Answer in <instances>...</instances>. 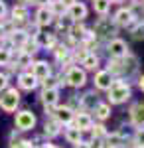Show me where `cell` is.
<instances>
[{
  "label": "cell",
  "instance_id": "obj_13",
  "mask_svg": "<svg viewBox=\"0 0 144 148\" xmlns=\"http://www.w3.org/2000/svg\"><path fill=\"white\" fill-rule=\"evenodd\" d=\"M73 121H75V128L77 130H91V126H93V119H91V114L87 113H77L73 116Z\"/></svg>",
  "mask_w": 144,
  "mask_h": 148
},
{
  "label": "cell",
  "instance_id": "obj_4",
  "mask_svg": "<svg viewBox=\"0 0 144 148\" xmlns=\"http://www.w3.org/2000/svg\"><path fill=\"white\" fill-rule=\"evenodd\" d=\"M93 32L97 36H101V38H111V36L117 34V24L111 22L109 18H99L95 28H93Z\"/></svg>",
  "mask_w": 144,
  "mask_h": 148
},
{
  "label": "cell",
  "instance_id": "obj_32",
  "mask_svg": "<svg viewBox=\"0 0 144 148\" xmlns=\"http://www.w3.org/2000/svg\"><path fill=\"white\" fill-rule=\"evenodd\" d=\"M53 53H56L57 61H63V59H67V57H69V49H67V46H56Z\"/></svg>",
  "mask_w": 144,
  "mask_h": 148
},
{
  "label": "cell",
  "instance_id": "obj_14",
  "mask_svg": "<svg viewBox=\"0 0 144 148\" xmlns=\"http://www.w3.org/2000/svg\"><path fill=\"white\" fill-rule=\"evenodd\" d=\"M38 83H40V81L36 79L32 73H20V75H18V85H20V89L32 91V89L38 87Z\"/></svg>",
  "mask_w": 144,
  "mask_h": 148
},
{
  "label": "cell",
  "instance_id": "obj_26",
  "mask_svg": "<svg viewBox=\"0 0 144 148\" xmlns=\"http://www.w3.org/2000/svg\"><path fill=\"white\" fill-rule=\"evenodd\" d=\"M73 20L69 18V16H61V18H57V32H69L71 28H73Z\"/></svg>",
  "mask_w": 144,
  "mask_h": 148
},
{
  "label": "cell",
  "instance_id": "obj_38",
  "mask_svg": "<svg viewBox=\"0 0 144 148\" xmlns=\"http://www.w3.org/2000/svg\"><path fill=\"white\" fill-rule=\"evenodd\" d=\"M8 87V75L6 73H0V91Z\"/></svg>",
  "mask_w": 144,
  "mask_h": 148
},
{
  "label": "cell",
  "instance_id": "obj_31",
  "mask_svg": "<svg viewBox=\"0 0 144 148\" xmlns=\"http://www.w3.org/2000/svg\"><path fill=\"white\" fill-rule=\"evenodd\" d=\"M91 132H93V138H95V140H99V138H105V136H107V128H105L103 125L91 126Z\"/></svg>",
  "mask_w": 144,
  "mask_h": 148
},
{
  "label": "cell",
  "instance_id": "obj_6",
  "mask_svg": "<svg viewBox=\"0 0 144 148\" xmlns=\"http://www.w3.org/2000/svg\"><path fill=\"white\" fill-rule=\"evenodd\" d=\"M107 49H109V53H111L112 59H122V57L128 56V46H126V42H122L119 38L111 40L109 46H107Z\"/></svg>",
  "mask_w": 144,
  "mask_h": 148
},
{
  "label": "cell",
  "instance_id": "obj_11",
  "mask_svg": "<svg viewBox=\"0 0 144 148\" xmlns=\"http://www.w3.org/2000/svg\"><path fill=\"white\" fill-rule=\"evenodd\" d=\"M112 85V75L109 71H97L95 75V87L97 89H103V91H109Z\"/></svg>",
  "mask_w": 144,
  "mask_h": 148
},
{
  "label": "cell",
  "instance_id": "obj_8",
  "mask_svg": "<svg viewBox=\"0 0 144 148\" xmlns=\"http://www.w3.org/2000/svg\"><path fill=\"white\" fill-rule=\"evenodd\" d=\"M51 116H53V121H57L59 125H71L75 114H73V111L69 107H56Z\"/></svg>",
  "mask_w": 144,
  "mask_h": 148
},
{
  "label": "cell",
  "instance_id": "obj_22",
  "mask_svg": "<svg viewBox=\"0 0 144 148\" xmlns=\"http://www.w3.org/2000/svg\"><path fill=\"white\" fill-rule=\"evenodd\" d=\"M12 20H14V22H26V20H28V8H26L24 4L14 6V10H12Z\"/></svg>",
  "mask_w": 144,
  "mask_h": 148
},
{
  "label": "cell",
  "instance_id": "obj_42",
  "mask_svg": "<svg viewBox=\"0 0 144 148\" xmlns=\"http://www.w3.org/2000/svg\"><path fill=\"white\" fill-rule=\"evenodd\" d=\"M75 148H89V142H83V140H81L79 144H75Z\"/></svg>",
  "mask_w": 144,
  "mask_h": 148
},
{
  "label": "cell",
  "instance_id": "obj_27",
  "mask_svg": "<svg viewBox=\"0 0 144 148\" xmlns=\"http://www.w3.org/2000/svg\"><path fill=\"white\" fill-rule=\"evenodd\" d=\"M93 8H95L97 14L105 16L107 12L111 10V2H109V0H93Z\"/></svg>",
  "mask_w": 144,
  "mask_h": 148
},
{
  "label": "cell",
  "instance_id": "obj_3",
  "mask_svg": "<svg viewBox=\"0 0 144 148\" xmlns=\"http://www.w3.org/2000/svg\"><path fill=\"white\" fill-rule=\"evenodd\" d=\"M65 83H69L71 87H83L85 83H87V73H85V69L81 67H71L69 71L65 73Z\"/></svg>",
  "mask_w": 144,
  "mask_h": 148
},
{
  "label": "cell",
  "instance_id": "obj_28",
  "mask_svg": "<svg viewBox=\"0 0 144 148\" xmlns=\"http://www.w3.org/2000/svg\"><path fill=\"white\" fill-rule=\"evenodd\" d=\"M107 144H109V146H112V148H121L122 144H124V140H122V136L121 134H119V132H112V134H109V132H107Z\"/></svg>",
  "mask_w": 144,
  "mask_h": 148
},
{
  "label": "cell",
  "instance_id": "obj_33",
  "mask_svg": "<svg viewBox=\"0 0 144 148\" xmlns=\"http://www.w3.org/2000/svg\"><path fill=\"white\" fill-rule=\"evenodd\" d=\"M38 49H40V47H38V44H36V40H32V42L28 40V42L22 46V51H24V53H28V56H34Z\"/></svg>",
  "mask_w": 144,
  "mask_h": 148
},
{
  "label": "cell",
  "instance_id": "obj_16",
  "mask_svg": "<svg viewBox=\"0 0 144 148\" xmlns=\"http://www.w3.org/2000/svg\"><path fill=\"white\" fill-rule=\"evenodd\" d=\"M34 40H36L38 47H45V49L56 47V36H53V34H42V32H40Z\"/></svg>",
  "mask_w": 144,
  "mask_h": 148
},
{
  "label": "cell",
  "instance_id": "obj_2",
  "mask_svg": "<svg viewBox=\"0 0 144 148\" xmlns=\"http://www.w3.org/2000/svg\"><path fill=\"white\" fill-rule=\"evenodd\" d=\"M20 103V93L16 89H6L4 95H0V109L4 113H14Z\"/></svg>",
  "mask_w": 144,
  "mask_h": 148
},
{
  "label": "cell",
  "instance_id": "obj_45",
  "mask_svg": "<svg viewBox=\"0 0 144 148\" xmlns=\"http://www.w3.org/2000/svg\"><path fill=\"white\" fill-rule=\"evenodd\" d=\"M101 148H112V146H109V144H103V146H101Z\"/></svg>",
  "mask_w": 144,
  "mask_h": 148
},
{
  "label": "cell",
  "instance_id": "obj_36",
  "mask_svg": "<svg viewBox=\"0 0 144 148\" xmlns=\"http://www.w3.org/2000/svg\"><path fill=\"white\" fill-rule=\"evenodd\" d=\"M10 148H34V144L30 140H12Z\"/></svg>",
  "mask_w": 144,
  "mask_h": 148
},
{
  "label": "cell",
  "instance_id": "obj_18",
  "mask_svg": "<svg viewBox=\"0 0 144 148\" xmlns=\"http://www.w3.org/2000/svg\"><path fill=\"white\" fill-rule=\"evenodd\" d=\"M45 8L49 10L51 16H59V18H61V16H65V14H67V6L63 4V2H59V0H49Z\"/></svg>",
  "mask_w": 144,
  "mask_h": 148
},
{
  "label": "cell",
  "instance_id": "obj_20",
  "mask_svg": "<svg viewBox=\"0 0 144 148\" xmlns=\"http://www.w3.org/2000/svg\"><path fill=\"white\" fill-rule=\"evenodd\" d=\"M85 111H91V109H95L97 105H99V97L95 95V93H87V95H83V99L79 103Z\"/></svg>",
  "mask_w": 144,
  "mask_h": 148
},
{
  "label": "cell",
  "instance_id": "obj_30",
  "mask_svg": "<svg viewBox=\"0 0 144 148\" xmlns=\"http://www.w3.org/2000/svg\"><path fill=\"white\" fill-rule=\"evenodd\" d=\"M32 63H34L32 56H28V53H24V51L18 53V61H16V65H18V67H30Z\"/></svg>",
  "mask_w": 144,
  "mask_h": 148
},
{
  "label": "cell",
  "instance_id": "obj_34",
  "mask_svg": "<svg viewBox=\"0 0 144 148\" xmlns=\"http://www.w3.org/2000/svg\"><path fill=\"white\" fill-rule=\"evenodd\" d=\"M10 49H6V47H0V65H8L10 63Z\"/></svg>",
  "mask_w": 144,
  "mask_h": 148
},
{
  "label": "cell",
  "instance_id": "obj_12",
  "mask_svg": "<svg viewBox=\"0 0 144 148\" xmlns=\"http://www.w3.org/2000/svg\"><path fill=\"white\" fill-rule=\"evenodd\" d=\"M59 101V91L57 89H44L42 91V103L45 109H53Z\"/></svg>",
  "mask_w": 144,
  "mask_h": 148
},
{
  "label": "cell",
  "instance_id": "obj_29",
  "mask_svg": "<svg viewBox=\"0 0 144 148\" xmlns=\"http://www.w3.org/2000/svg\"><path fill=\"white\" fill-rule=\"evenodd\" d=\"M81 63H83V67H85V69H97V67H99V57L95 56V53H87L85 59H83Z\"/></svg>",
  "mask_w": 144,
  "mask_h": 148
},
{
  "label": "cell",
  "instance_id": "obj_25",
  "mask_svg": "<svg viewBox=\"0 0 144 148\" xmlns=\"http://www.w3.org/2000/svg\"><path fill=\"white\" fill-rule=\"evenodd\" d=\"M10 38H12V44H16L18 47H22L24 44L30 40V38L26 36V32H24V30H14V32L10 34Z\"/></svg>",
  "mask_w": 144,
  "mask_h": 148
},
{
  "label": "cell",
  "instance_id": "obj_43",
  "mask_svg": "<svg viewBox=\"0 0 144 148\" xmlns=\"http://www.w3.org/2000/svg\"><path fill=\"white\" fill-rule=\"evenodd\" d=\"M138 87H140V89H142V93H144V75L138 79Z\"/></svg>",
  "mask_w": 144,
  "mask_h": 148
},
{
  "label": "cell",
  "instance_id": "obj_9",
  "mask_svg": "<svg viewBox=\"0 0 144 148\" xmlns=\"http://www.w3.org/2000/svg\"><path fill=\"white\" fill-rule=\"evenodd\" d=\"M67 16H69L73 22H79V20L87 18V6H85L83 2H75V4H71V6L67 8Z\"/></svg>",
  "mask_w": 144,
  "mask_h": 148
},
{
  "label": "cell",
  "instance_id": "obj_41",
  "mask_svg": "<svg viewBox=\"0 0 144 148\" xmlns=\"http://www.w3.org/2000/svg\"><path fill=\"white\" fill-rule=\"evenodd\" d=\"M59 2H63V4H65L67 8H69V6H71V4H75L77 0H59Z\"/></svg>",
  "mask_w": 144,
  "mask_h": 148
},
{
  "label": "cell",
  "instance_id": "obj_46",
  "mask_svg": "<svg viewBox=\"0 0 144 148\" xmlns=\"http://www.w3.org/2000/svg\"><path fill=\"white\" fill-rule=\"evenodd\" d=\"M134 148H142V146H134Z\"/></svg>",
  "mask_w": 144,
  "mask_h": 148
},
{
  "label": "cell",
  "instance_id": "obj_21",
  "mask_svg": "<svg viewBox=\"0 0 144 148\" xmlns=\"http://www.w3.org/2000/svg\"><path fill=\"white\" fill-rule=\"evenodd\" d=\"M122 59H124V61H121L122 63V73H132V71H136V67H138V59H136L134 56L128 53V56L122 57Z\"/></svg>",
  "mask_w": 144,
  "mask_h": 148
},
{
  "label": "cell",
  "instance_id": "obj_17",
  "mask_svg": "<svg viewBox=\"0 0 144 148\" xmlns=\"http://www.w3.org/2000/svg\"><path fill=\"white\" fill-rule=\"evenodd\" d=\"M51 14H49V10L45 8V6H40V10L36 12V26L38 28H42V26H49L51 24Z\"/></svg>",
  "mask_w": 144,
  "mask_h": 148
},
{
  "label": "cell",
  "instance_id": "obj_35",
  "mask_svg": "<svg viewBox=\"0 0 144 148\" xmlns=\"http://www.w3.org/2000/svg\"><path fill=\"white\" fill-rule=\"evenodd\" d=\"M132 38L134 40H144V24L132 26Z\"/></svg>",
  "mask_w": 144,
  "mask_h": 148
},
{
  "label": "cell",
  "instance_id": "obj_15",
  "mask_svg": "<svg viewBox=\"0 0 144 148\" xmlns=\"http://www.w3.org/2000/svg\"><path fill=\"white\" fill-rule=\"evenodd\" d=\"M130 121L136 126H144V103H136L130 107Z\"/></svg>",
  "mask_w": 144,
  "mask_h": 148
},
{
  "label": "cell",
  "instance_id": "obj_23",
  "mask_svg": "<svg viewBox=\"0 0 144 148\" xmlns=\"http://www.w3.org/2000/svg\"><path fill=\"white\" fill-rule=\"evenodd\" d=\"M95 116H97L99 121L109 119V116H111V105H109V103H99V105L95 107Z\"/></svg>",
  "mask_w": 144,
  "mask_h": 148
},
{
  "label": "cell",
  "instance_id": "obj_10",
  "mask_svg": "<svg viewBox=\"0 0 144 148\" xmlns=\"http://www.w3.org/2000/svg\"><path fill=\"white\" fill-rule=\"evenodd\" d=\"M134 22V12L130 8H122L115 14V24L117 26H132Z\"/></svg>",
  "mask_w": 144,
  "mask_h": 148
},
{
  "label": "cell",
  "instance_id": "obj_40",
  "mask_svg": "<svg viewBox=\"0 0 144 148\" xmlns=\"http://www.w3.org/2000/svg\"><path fill=\"white\" fill-rule=\"evenodd\" d=\"M34 4H40V6H47V2H49V0H32Z\"/></svg>",
  "mask_w": 144,
  "mask_h": 148
},
{
  "label": "cell",
  "instance_id": "obj_7",
  "mask_svg": "<svg viewBox=\"0 0 144 148\" xmlns=\"http://www.w3.org/2000/svg\"><path fill=\"white\" fill-rule=\"evenodd\" d=\"M30 73H32L38 81H44V79H47V77L51 75V67H49L47 61H34Z\"/></svg>",
  "mask_w": 144,
  "mask_h": 148
},
{
  "label": "cell",
  "instance_id": "obj_37",
  "mask_svg": "<svg viewBox=\"0 0 144 148\" xmlns=\"http://www.w3.org/2000/svg\"><path fill=\"white\" fill-rule=\"evenodd\" d=\"M134 140H136L138 146L144 148V128H136V132H134Z\"/></svg>",
  "mask_w": 144,
  "mask_h": 148
},
{
  "label": "cell",
  "instance_id": "obj_44",
  "mask_svg": "<svg viewBox=\"0 0 144 148\" xmlns=\"http://www.w3.org/2000/svg\"><path fill=\"white\" fill-rule=\"evenodd\" d=\"M109 2H111V4H112V2H115V4H119V2H122V0H109Z\"/></svg>",
  "mask_w": 144,
  "mask_h": 148
},
{
  "label": "cell",
  "instance_id": "obj_1",
  "mask_svg": "<svg viewBox=\"0 0 144 148\" xmlns=\"http://www.w3.org/2000/svg\"><path fill=\"white\" fill-rule=\"evenodd\" d=\"M130 99V87L128 83H124L122 79L112 81L111 89H109V103L111 105H121Z\"/></svg>",
  "mask_w": 144,
  "mask_h": 148
},
{
  "label": "cell",
  "instance_id": "obj_5",
  "mask_svg": "<svg viewBox=\"0 0 144 148\" xmlns=\"http://www.w3.org/2000/svg\"><path fill=\"white\" fill-rule=\"evenodd\" d=\"M16 128L18 130H32L36 126V114L32 111H20L16 114Z\"/></svg>",
  "mask_w": 144,
  "mask_h": 148
},
{
  "label": "cell",
  "instance_id": "obj_19",
  "mask_svg": "<svg viewBox=\"0 0 144 148\" xmlns=\"http://www.w3.org/2000/svg\"><path fill=\"white\" fill-rule=\"evenodd\" d=\"M61 132V125L57 123V121H53V119H49V121H45V125H44V134L47 138H53L57 136Z\"/></svg>",
  "mask_w": 144,
  "mask_h": 148
},
{
  "label": "cell",
  "instance_id": "obj_24",
  "mask_svg": "<svg viewBox=\"0 0 144 148\" xmlns=\"http://www.w3.org/2000/svg\"><path fill=\"white\" fill-rule=\"evenodd\" d=\"M65 140L69 144H79V142H81V130H77L75 126L65 128Z\"/></svg>",
  "mask_w": 144,
  "mask_h": 148
},
{
  "label": "cell",
  "instance_id": "obj_39",
  "mask_svg": "<svg viewBox=\"0 0 144 148\" xmlns=\"http://www.w3.org/2000/svg\"><path fill=\"white\" fill-rule=\"evenodd\" d=\"M4 14H6V4L0 0V18H4Z\"/></svg>",
  "mask_w": 144,
  "mask_h": 148
}]
</instances>
